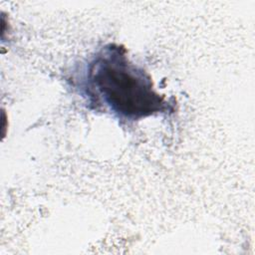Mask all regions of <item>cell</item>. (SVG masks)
<instances>
[{
    "label": "cell",
    "mask_w": 255,
    "mask_h": 255,
    "mask_svg": "<svg viewBox=\"0 0 255 255\" xmlns=\"http://www.w3.org/2000/svg\"><path fill=\"white\" fill-rule=\"evenodd\" d=\"M120 46L110 45L96 58L89 78L111 109L129 120H138L165 109L164 98L153 89L151 78L131 64Z\"/></svg>",
    "instance_id": "1"
}]
</instances>
